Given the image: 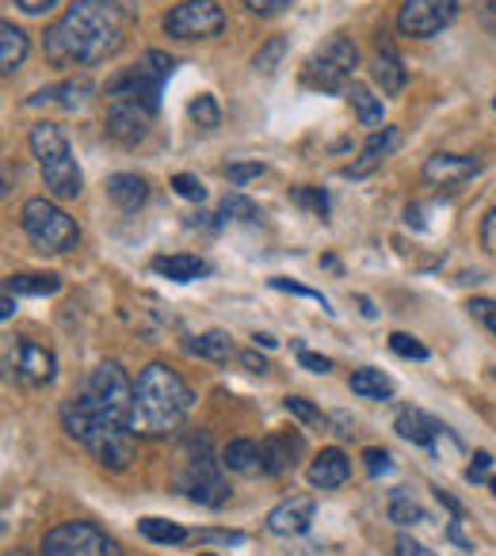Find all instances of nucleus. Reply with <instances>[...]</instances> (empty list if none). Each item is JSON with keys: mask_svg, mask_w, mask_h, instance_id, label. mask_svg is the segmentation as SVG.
I'll return each instance as SVG.
<instances>
[{"mask_svg": "<svg viewBox=\"0 0 496 556\" xmlns=\"http://www.w3.org/2000/svg\"><path fill=\"white\" fill-rule=\"evenodd\" d=\"M225 27V12L218 0H179L176 9L164 12V31L172 39H214Z\"/></svg>", "mask_w": 496, "mask_h": 556, "instance_id": "nucleus-11", "label": "nucleus"}, {"mask_svg": "<svg viewBox=\"0 0 496 556\" xmlns=\"http://www.w3.org/2000/svg\"><path fill=\"white\" fill-rule=\"evenodd\" d=\"M240 363H245L252 374H268V370H272V366H268V358H257L252 351H245V355H240Z\"/></svg>", "mask_w": 496, "mask_h": 556, "instance_id": "nucleus-51", "label": "nucleus"}, {"mask_svg": "<svg viewBox=\"0 0 496 556\" xmlns=\"http://www.w3.org/2000/svg\"><path fill=\"white\" fill-rule=\"evenodd\" d=\"M389 348H394V355H401V358H427V348L420 340H412V336H405V332H394L389 336Z\"/></svg>", "mask_w": 496, "mask_h": 556, "instance_id": "nucleus-40", "label": "nucleus"}, {"mask_svg": "<svg viewBox=\"0 0 496 556\" xmlns=\"http://www.w3.org/2000/svg\"><path fill=\"white\" fill-rule=\"evenodd\" d=\"M240 4H245L248 12H257V16H280L290 0H240Z\"/></svg>", "mask_w": 496, "mask_h": 556, "instance_id": "nucleus-45", "label": "nucleus"}, {"mask_svg": "<svg viewBox=\"0 0 496 556\" xmlns=\"http://www.w3.org/2000/svg\"><path fill=\"white\" fill-rule=\"evenodd\" d=\"M348 100H351V108H356V115H359V126H371V130H379V126H382V96H374L367 85H356V80H351Z\"/></svg>", "mask_w": 496, "mask_h": 556, "instance_id": "nucleus-29", "label": "nucleus"}, {"mask_svg": "<svg viewBox=\"0 0 496 556\" xmlns=\"http://www.w3.org/2000/svg\"><path fill=\"white\" fill-rule=\"evenodd\" d=\"M371 77L379 80V88L386 96H397L405 85H409V73H405L401 54L394 50V42L382 39L379 35V50H374V65H371Z\"/></svg>", "mask_w": 496, "mask_h": 556, "instance_id": "nucleus-19", "label": "nucleus"}, {"mask_svg": "<svg viewBox=\"0 0 496 556\" xmlns=\"http://www.w3.org/2000/svg\"><path fill=\"white\" fill-rule=\"evenodd\" d=\"M488 469H493V454H488V450H478V454H473V465L466 469V480H470V484H481V480H488Z\"/></svg>", "mask_w": 496, "mask_h": 556, "instance_id": "nucleus-42", "label": "nucleus"}, {"mask_svg": "<svg viewBox=\"0 0 496 556\" xmlns=\"http://www.w3.org/2000/svg\"><path fill=\"white\" fill-rule=\"evenodd\" d=\"M222 465L230 472H260V442L252 439H233L222 450Z\"/></svg>", "mask_w": 496, "mask_h": 556, "instance_id": "nucleus-27", "label": "nucleus"}, {"mask_svg": "<svg viewBox=\"0 0 496 556\" xmlns=\"http://www.w3.org/2000/svg\"><path fill=\"white\" fill-rule=\"evenodd\" d=\"M96 85L88 77H73V80H62V85H50L42 88V92L27 96V108H47V103H54V108H65V111H77L85 108L88 100H92Z\"/></svg>", "mask_w": 496, "mask_h": 556, "instance_id": "nucleus-18", "label": "nucleus"}, {"mask_svg": "<svg viewBox=\"0 0 496 556\" xmlns=\"http://www.w3.org/2000/svg\"><path fill=\"white\" fill-rule=\"evenodd\" d=\"M298 363H302L306 370H313V374H328V370H333V363H328L325 355H318V351H306L302 343H298Z\"/></svg>", "mask_w": 496, "mask_h": 556, "instance_id": "nucleus-44", "label": "nucleus"}, {"mask_svg": "<svg viewBox=\"0 0 496 556\" xmlns=\"http://www.w3.org/2000/svg\"><path fill=\"white\" fill-rule=\"evenodd\" d=\"M225 176H230L233 184H248V179L264 176V164H230V168H225Z\"/></svg>", "mask_w": 496, "mask_h": 556, "instance_id": "nucleus-47", "label": "nucleus"}, {"mask_svg": "<svg viewBox=\"0 0 496 556\" xmlns=\"http://www.w3.org/2000/svg\"><path fill=\"white\" fill-rule=\"evenodd\" d=\"M478 4H481V12H485V20L496 24V0H478Z\"/></svg>", "mask_w": 496, "mask_h": 556, "instance_id": "nucleus-53", "label": "nucleus"}, {"mask_svg": "<svg viewBox=\"0 0 496 556\" xmlns=\"http://www.w3.org/2000/svg\"><path fill=\"white\" fill-rule=\"evenodd\" d=\"M32 153L39 156V168H42V184H47L50 199H80L85 191V176H80V164L70 149V138L58 123H35L32 134Z\"/></svg>", "mask_w": 496, "mask_h": 556, "instance_id": "nucleus-4", "label": "nucleus"}, {"mask_svg": "<svg viewBox=\"0 0 496 556\" xmlns=\"http://www.w3.org/2000/svg\"><path fill=\"white\" fill-rule=\"evenodd\" d=\"M478 172H481V161L466 153H435V156H427V164H424V179L432 187H462V184H470Z\"/></svg>", "mask_w": 496, "mask_h": 556, "instance_id": "nucleus-16", "label": "nucleus"}, {"mask_svg": "<svg viewBox=\"0 0 496 556\" xmlns=\"http://www.w3.org/2000/svg\"><path fill=\"white\" fill-rule=\"evenodd\" d=\"M191 541H214V545H245V533H237V530H199V533H191Z\"/></svg>", "mask_w": 496, "mask_h": 556, "instance_id": "nucleus-41", "label": "nucleus"}, {"mask_svg": "<svg viewBox=\"0 0 496 556\" xmlns=\"http://www.w3.org/2000/svg\"><path fill=\"white\" fill-rule=\"evenodd\" d=\"M4 366H9V378H16L20 386H27V389L50 386L58 374L54 351L35 340H9V348H4Z\"/></svg>", "mask_w": 496, "mask_h": 556, "instance_id": "nucleus-12", "label": "nucleus"}, {"mask_svg": "<svg viewBox=\"0 0 496 556\" xmlns=\"http://www.w3.org/2000/svg\"><path fill=\"white\" fill-rule=\"evenodd\" d=\"M187 115H191V123L199 126V130H218V126H222V111H218V100L210 92L195 96Z\"/></svg>", "mask_w": 496, "mask_h": 556, "instance_id": "nucleus-32", "label": "nucleus"}, {"mask_svg": "<svg viewBox=\"0 0 496 556\" xmlns=\"http://www.w3.org/2000/svg\"><path fill=\"white\" fill-rule=\"evenodd\" d=\"M187 355H195V358H207V363H230L233 358V340L225 332H202V336H195L191 343H187Z\"/></svg>", "mask_w": 496, "mask_h": 556, "instance_id": "nucleus-26", "label": "nucleus"}, {"mask_svg": "<svg viewBox=\"0 0 496 556\" xmlns=\"http://www.w3.org/2000/svg\"><path fill=\"white\" fill-rule=\"evenodd\" d=\"M283 54H287V39H283V35H275V39H268L264 47L257 50V58H252V70L257 73H275L283 65Z\"/></svg>", "mask_w": 496, "mask_h": 556, "instance_id": "nucleus-34", "label": "nucleus"}, {"mask_svg": "<svg viewBox=\"0 0 496 556\" xmlns=\"http://www.w3.org/2000/svg\"><path fill=\"white\" fill-rule=\"evenodd\" d=\"M138 530L146 533L153 545H184V541H191V533H187L179 522H169V518H153V515L141 518Z\"/></svg>", "mask_w": 496, "mask_h": 556, "instance_id": "nucleus-31", "label": "nucleus"}, {"mask_svg": "<svg viewBox=\"0 0 496 556\" xmlns=\"http://www.w3.org/2000/svg\"><path fill=\"white\" fill-rule=\"evenodd\" d=\"M488 488H493V495H496V477H493V480H488Z\"/></svg>", "mask_w": 496, "mask_h": 556, "instance_id": "nucleus-56", "label": "nucleus"}, {"mask_svg": "<svg viewBox=\"0 0 496 556\" xmlns=\"http://www.w3.org/2000/svg\"><path fill=\"white\" fill-rule=\"evenodd\" d=\"M257 202L245 199V194H225L222 206H218V222H257Z\"/></svg>", "mask_w": 496, "mask_h": 556, "instance_id": "nucleus-33", "label": "nucleus"}, {"mask_svg": "<svg viewBox=\"0 0 496 556\" xmlns=\"http://www.w3.org/2000/svg\"><path fill=\"white\" fill-rule=\"evenodd\" d=\"M272 287L275 290H290V294H298V298H313V302H321L328 309V302L318 294V290H306V287H295V282H287V278H272Z\"/></svg>", "mask_w": 496, "mask_h": 556, "instance_id": "nucleus-49", "label": "nucleus"}, {"mask_svg": "<svg viewBox=\"0 0 496 556\" xmlns=\"http://www.w3.org/2000/svg\"><path fill=\"white\" fill-rule=\"evenodd\" d=\"M172 58L161 54V50H149L146 58H141L134 70L119 73L115 80L108 85V100H134L141 103V108H149L157 115V108H161V88L164 80L172 77Z\"/></svg>", "mask_w": 496, "mask_h": 556, "instance_id": "nucleus-8", "label": "nucleus"}, {"mask_svg": "<svg viewBox=\"0 0 496 556\" xmlns=\"http://www.w3.org/2000/svg\"><path fill=\"white\" fill-rule=\"evenodd\" d=\"M466 313H470V317L496 340V302L493 298H470V302H466Z\"/></svg>", "mask_w": 496, "mask_h": 556, "instance_id": "nucleus-36", "label": "nucleus"}, {"mask_svg": "<svg viewBox=\"0 0 496 556\" xmlns=\"http://www.w3.org/2000/svg\"><path fill=\"white\" fill-rule=\"evenodd\" d=\"M20 225H24L27 240H32L39 252L62 255V252H73V248L80 244L77 222H73V217L65 214L54 199H47V194H35V199L24 202V210H20Z\"/></svg>", "mask_w": 496, "mask_h": 556, "instance_id": "nucleus-6", "label": "nucleus"}, {"mask_svg": "<svg viewBox=\"0 0 496 556\" xmlns=\"http://www.w3.org/2000/svg\"><path fill=\"white\" fill-rule=\"evenodd\" d=\"M394 431L401 434L405 442H412V446H427V450H439V439L447 434V427L435 424L427 412H417V408H405L401 416H397Z\"/></svg>", "mask_w": 496, "mask_h": 556, "instance_id": "nucleus-21", "label": "nucleus"}, {"mask_svg": "<svg viewBox=\"0 0 496 556\" xmlns=\"http://www.w3.org/2000/svg\"><path fill=\"white\" fill-rule=\"evenodd\" d=\"M77 396L88 404V412H92L96 419H103V424H115V427L134 424V386L119 363L96 366V370L88 374L85 386H80Z\"/></svg>", "mask_w": 496, "mask_h": 556, "instance_id": "nucleus-5", "label": "nucleus"}, {"mask_svg": "<svg viewBox=\"0 0 496 556\" xmlns=\"http://www.w3.org/2000/svg\"><path fill=\"white\" fill-rule=\"evenodd\" d=\"M458 16V0H405L397 27L409 39H432Z\"/></svg>", "mask_w": 496, "mask_h": 556, "instance_id": "nucleus-13", "label": "nucleus"}, {"mask_svg": "<svg viewBox=\"0 0 496 556\" xmlns=\"http://www.w3.org/2000/svg\"><path fill=\"white\" fill-rule=\"evenodd\" d=\"M126 42V16L115 0H73L70 9L47 27L42 54L58 70L100 65Z\"/></svg>", "mask_w": 496, "mask_h": 556, "instance_id": "nucleus-1", "label": "nucleus"}, {"mask_svg": "<svg viewBox=\"0 0 496 556\" xmlns=\"http://www.w3.org/2000/svg\"><path fill=\"white\" fill-rule=\"evenodd\" d=\"M4 556H32V553H24V548H9Z\"/></svg>", "mask_w": 496, "mask_h": 556, "instance_id": "nucleus-55", "label": "nucleus"}, {"mask_svg": "<svg viewBox=\"0 0 496 556\" xmlns=\"http://www.w3.org/2000/svg\"><path fill=\"white\" fill-rule=\"evenodd\" d=\"M199 556H214V553H199Z\"/></svg>", "mask_w": 496, "mask_h": 556, "instance_id": "nucleus-57", "label": "nucleus"}, {"mask_svg": "<svg viewBox=\"0 0 496 556\" xmlns=\"http://www.w3.org/2000/svg\"><path fill=\"white\" fill-rule=\"evenodd\" d=\"M149 123H153V111L141 108V103L108 100V118H103V126H108V138H115L119 146H138V141H146Z\"/></svg>", "mask_w": 496, "mask_h": 556, "instance_id": "nucleus-14", "label": "nucleus"}, {"mask_svg": "<svg viewBox=\"0 0 496 556\" xmlns=\"http://www.w3.org/2000/svg\"><path fill=\"white\" fill-rule=\"evenodd\" d=\"M363 462H367V472L371 477H382V472H389V465H394V457H389V450H363Z\"/></svg>", "mask_w": 496, "mask_h": 556, "instance_id": "nucleus-43", "label": "nucleus"}, {"mask_svg": "<svg viewBox=\"0 0 496 556\" xmlns=\"http://www.w3.org/2000/svg\"><path fill=\"white\" fill-rule=\"evenodd\" d=\"M389 522H397V526L424 522V510L417 507V500H412L409 492H401V488H397L394 500H389Z\"/></svg>", "mask_w": 496, "mask_h": 556, "instance_id": "nucleus-35", "label": "nucleus"}, {"mask_svg": "<svg viewBox=\"0 0 496 556\" xmlns=\"http://www.w3.org/2000/svg\"><path fill=\"white\" fill-rule=\"evenodd\" d=\"M222 457L210 454L207 439H191L184 457V472H179V492L199 507H222L230 500V480H225Z\"/></svg>", "mask_w": 496, "mask_h": 556, "instance_id": "nucleus-7", "label": "nucleus"}, {"mask_svg": "<svg viewBox=\"0 0 496 556\" xmlns=\"http://www.w3.org/2000/svg\"><path fill=\"white\" fill-rule=\"evenodd\" d=\"M27 50H32L27 35L20 31L16 24H9V20H4V24H0V73H4V77H12V73L27 62Z\"/></svg>", "mask_w": 496, "mask_h": 556, "instance_id": "nucleus-25", "label": "nucleus"}, {"mask_svg": "<svg viewBox=\"0 0 496 556\" xmlns=\"http://www.w3.org/2000/svg\"><path fill=\"white\" fill-rule=\"evenodd\" d=\"M481 248H485L488 255H496V206L485 214V222H481Z\"/></svg>", "mask_w": 496, "mask_h": 556, "instance_id": "nucleus-48", "label": "nucleus"}, {"mask_svg": "<svg viewBox=\"0 0 496 556\" xmlns=\"http://www.w3.org/2000/svg\"><path fill=\"white\" fill-rule=\"evenodd\" d=\"M348 477H351V457L344 454V450L328 446V450H321V454L313 457V465H310V484L321 488V492H333V488L348 484Z\"/></svg>", "mask_w": 496, "mask_h": 556, "instance_id": "nucleus-20", "label": "nucleus"}, {"mask_svg": "<svg viewBox=\"0 0 496 556\" xmlns=\"http://www.w3.org/2000/svg\"><path fill=\"white\" fill-rule=\"evenodd\" d=\"M302 454V439L287 431H275L260 442V472L268 477H283V472L295 469V457Z\"/></svg>", "mask_w": 496, "mask_h": 556, "instance_id": "nucleus-17", "label": "nucleus"}, {"mask_svg": "<svg viewBox=\"0 0 496 556\" xmlns=\"http://www.w3.org/2000/svg\"><path fill=\"white\" fill-rule=\"evenodd\" d=\"M153 270H157V275L169 278V282H195V278L210 275V263L202 260V255L176 252V255H157Z\"/></svg>", "mask_w": 496, "mask_h": 556, "instance_id": "nucleus-24", "label": "nucleus"}, {"mask_svg": "<svg viewBox=\"0 0 496 556\" xmlns=\"http://www.w3.org/2000/svg\"><path fill=\"white\" fill-rule=\"evenodd\" d=\"M195 393L172 366L149 363L134 386V431L138 434H169L187 419Z\"/></svg>", "mask_w": 496, "mask_h": 556, "instance_id": "nucleus-2", "label": "nucleus"}, {"mask_svg": "<svg viewBox=\"0 0 496 556\" xmlns=\"http://www.w3.org/2000/svg\"><path fill=\"white\" fill-rule=\"evenodd\" d=\"M290 199H295L298 206H310L318 217L328 214V194L321 191V187H295V191H290Z\"/></svg>", "mask_w": 496, "mask_h": 556, "instance_id": "nucleus-38", "label": "nucleus"}, {"mask_svg": "<svg viewBox=\"0 0 496 556\" xmlns=\"http://www.w3.org/2000/svg\"><path fill=\"white\" fill-rule=\"evenodd\" d=\"M172 191H176L179 199H187V202H202V199H207V187L199 184V176H187V172L172 176Z\"/></svg>", "mask_w": 496, "mask_h": 556, "instance_id": "nucleus-39", "label": "nucleus"}, {"mask_svg": "<svg viewBox=\"0 0 496 556\" xmlns=\"http://www.w3.org/2000/svg\"><path fill=\"white\" fill-rule=\"evenodd\" d=\"M62 427H65L70 439H77L80 446H85L88 454L103 465V469L123 472L126 465L134 462V450L138 446H134L131 427H115V424L96 419L80 396H70V401L62 404Z\"/></svg>", "mask_w": 496, "mask_h": 556, "instance_id": "nucleus-3", "label": "nucleus"}, {"mask_svg": "<svg viewBox=\"0 0 496 556\" xmlns=\"http://www.w3.org/2000/svg\"><path fill=\"white\" fill-rule=\"evenodd\" d=\"M12 313H16V302H12V290H4V309H0V317L12 320Z\"/></svg>", "mask_w": 496, "mask_h": 556, "instance_id": "nucleus-52", "label": "nucleus"}, {"mask_svg": "<svg viewBox=\"0 0 496 556\" xmlns=\"http://www.w3.org/2000/svg\"><path fill=\"white\" fill-rule=\"evenodd\" d=\"M108 199L115 202L119 210L134 214V210L146 206L149 184H146L141 176H134V172H115V176H108Z\"/></svg>", "mask_w": 496, "mask_h": 556, "instance_id": "nucleus-23", "label": "nucleus"}, {"mask_svg": "<svg viewBox=\"0 0 496 556\" xmlns=\"http://www.w3.org/2000/svg\"><path fill=\"white\" fill-rule=\"evenodd\" d=\"M39 556H123L115 538L100 530L96 522H62L47 530Z\"/></svg>", "mask_w": 496, "mask_h": 556, "instance_id": "nucleus-10", "label": "nucleus"}, {"mask_svg": "<svg viewBox=\"0 0 496 556\" xmlns=\"http://www.w3.org/2000/svg\"><path fill=\"white\" fill-rule=\"evenodd\" d=\"M313 510H318L313 495H290L280 507L268 510V530H272L275 538H302L313 522Z\"/></svg>", "mask_w": 496, "mask_h": 556, "instance_id": "nucleus-15", "label": "nucleus"}, {"mask_svg": "<svg viewBox=\"0 0 496 556\" xmlns=\"http://www.w3.org/2000/svg\"><path fill=\"white\" fill-rule=\"evenodd\" d=\"M359 70V47L348 35H333L318 54L306 62L302 80L321 92H348L351 73Z\"/></svg>", "mask_w": 496, "mask_h": 556, "instance_id": "nucleus-9", "label": "nucleus"}, {"mask_svg": "<svg viewBox=\"0 0 496 556\" xmlns=\"http://www.w3.org/2000/svg\"><path fill=\"white\" fill-rule=\"evenodd\" d=\"M283 408H287L290 416H295L298 424H306V427H321V424H325V416H321V412L313 408L306 396H287V401H283Z\"/></svg>", "mask_w": 496, "mask_h": 556, "instance_id": "nucleus-37", "label": "nucleus"}, {"mask_svg": "<svg viewBox=\"0 0 496 556\" xmlns=\"http://www.w3.org/2000/svg\"><path fill=\"white\" fill-rule=\"evenodd\" d=\"M351 393L363 396V401H389L394 396V381L386 378L382 370H356L351 374Z\"/></svg>", "mask_w": 496, "mask_h": 556, "instance_id": "nucleus-28", "label": "nucleus"}, {"mask_svg": "<svg viewBox=\"0 0 496 556\" xmlns=\"http://www.w3.org/2000/svg\"><path fill=\"white\" fill-rule=\"evenodd\" d=\"M394 556H435L427 545H420L417 538H409V533H401L397 538V545H394Z\"/></svg>", "mask_w": 496, "mask_h": 556, "instance_id": "nucleus-46", "label": "nucleus"}, {"mask_svg": "<svg viewBox=\"0 0 496 556\" xmlns=\"http://www.w3.org/2000/svg\"><path fill=\"white\" fill-rule=\"evenodd\" d=\"M4 290L12 294H32V298H50L62 290V278L58 275H9Z\"/></svg>", "mask_w": 496, "mask_h": 556, "instance_id": "nucleus-30", "label": "nucleus"}, {"mask_svg": "<svg viewBox=\"0 0 496 556\" xmlns=\"http://www.w3.org/2000/svg\"><path fill=\"white\" fill-rule=\"evenodd\" d=\"M275 343H280V340H275V336H268V332L257 336V348H275Z\"/></svg>", "mask_w": 496, "mask_h": 556, "instance_id": "nucleus-54", "label": "nucleus"}, {"mask_svg": "<svg viewBox=\"0 0 496 556\" xmlns=\"http://www.w3.org/2000/svg\"><path fill=\"white\" fill-rule=\"evenodd\" d=\"M54 4L58 0H16V9L27 12V16H42V12H50Z\"/></svg>", "mask_w": 496, "mask_h": 556, "instance_id": "nucleus-50", "label": "nucleus"}, {"mask_svg": "<svg viewBox=\"0 0 496 556\" xmlns=\"http://www.w3.org/2000/svg\"><path fill=\"white\" fill-rule=\"evenodd\" d=\"M394 146H397V130H394V126H382V130H374L371 138H367L359 161L348 164V168H344V176H356V179L359 176H371V172L379 168V164L386 161L389 153H394Z\"/></svg>", "mask_w": 496, "mask_h": 556, "instance_id": "nucleus-22", "label": "nucleus"}]
</instances>
